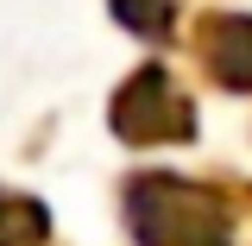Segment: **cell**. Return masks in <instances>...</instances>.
I'll return each instance as SVG.
<instances>
[{"label":"cell","instance_id":"cell-1","mask_svg":"<svg viewBox=\"0 0 252 246\" xmlns=\"http://www.w3.org/2000/svg\"><path fill=\"white\" fill-rule=\"evenodd\" d=\"M126 221H132L139 246H233L227 240V227H233L227 209L189 177H158V171L132 177Z\"/></svg>","mask_w":252,"mask_h":246},{"label":"cell","instance_id":"cell-4","mask_svg":"<svg viewBox=\"0 0 252 246\" xmlns=\"http://www.w3.org/2000/svg\"><path fill=\"white\" fill-rule=\"evenodd\" d=\"M44 209L32 202V196H6L0 189V246H38L44 240Z\"/></svg>","mask_w":252,"mask_h":246},{"label":"cell","instance_id":"cell-3","mask_svg":"<svg viewBox=\"0 0 252 246\" xmlns=\"http://www.w3.org/2000/svg\"><path fill=\"white\" fill-rule=\"evenodd\" d=\"M202 63L220 89H252V13H215L202 19Z\"/></svg>","mask_w":252,"mask_h":246},{"label":"cell","instance_id":"cell-5","mask_svg":"<svg viewBox=\"0 0 252 246\" xmlns=\"http://www.w3.org/2000/svg\"><path fill=\"white\" fill-rule=\"evenodd\" d=\"M170 13H177V0H114V19L132 32H145V38H164L170 32Z\"/></svg>","mask_w":252,"mask_h":246},{"label":"cell","instance_id":"cell-2","mask_svg":"<svg viewBox=\"0 0 252 246\" xmlns=\"http://www.w3.org/2000/svg\"><path fill=\"white\" fill-rule=\"evenodd\" d=\"M114 133L132 139V145H164V139H189L195 133V114H189V101L170 89V76L164 70H139L120 95H114Z\"/></svg>","mask_w":252,"mask_h":246}]
</instances>
